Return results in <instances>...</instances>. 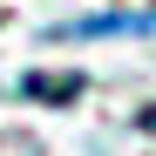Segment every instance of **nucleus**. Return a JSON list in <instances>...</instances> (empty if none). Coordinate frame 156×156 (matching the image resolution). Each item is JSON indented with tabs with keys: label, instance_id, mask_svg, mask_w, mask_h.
I'll return each mask as SVG.
<instances>
[{
	"label": "nucleus",
	"instance_id": "nucleus-1",
	"mask_svg": "<svg viewBox=\"0 0 156 156\" xmlns=\"http://www.w3.org/2000/svg\"><path fill=\"white\" fill-rule=\"evenodd\" d=\"M149 27H156V14H88V20H68V27H55V34L88 41V34H149Z\"/></svg>",
	"mask_w": 156,
	"mask_h": 156
},
{
	"label": "nucleus",
	"instance_id": "nucleus-2",
	"mask_svg": "<svg viewBox=\"0 0 156 156\" xmlns=\"http://www.w3.org/2000/svg\"><path fill=\"white\" fill-rule=\"evenodd\" d=\"M20 95L27 102H75L82 95V75H20Z\"/></svg>",
	"mask_w": 156,
	"mask_h": 156
}]
</instances>
